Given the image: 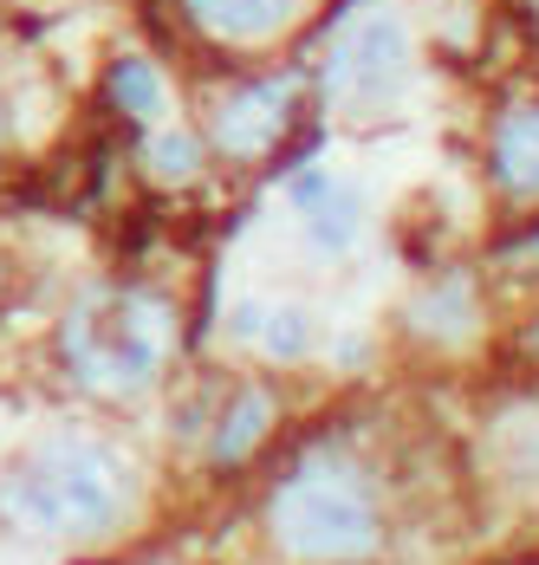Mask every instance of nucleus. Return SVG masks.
<instances>
[{
    "label": "nucleus",
    "mask_w": 539,
    "mask_h": 565,
    "mask_svg": "<svg viewBox=\"0 0 539 565\" xmlns=\"http://www.w3.org/2000/svg\"><path fill=\"white\" fill-rule=\"evenodd\" d=\"M150 170H157V182H195L202 175V143L189 130H162L150 143Z\"/></svg>",
    "instance_id": "9b49d317"
},
{
    "label": "nucleus",
    "mask_w": 539,
    "mask_h": 565,
    "mask_svg": "<svg viewBox=\"0 0 539 565\" xmlns=\"http://www.w3.org/2000/svg\"><path fill=\"white\" fill-rule=\"evenodd\" d=\"M273 423V396L261 391V384H247V391H234V403L221 409L215 436H209V455H215L221 468H241L247 455L261 449V436H267Z\"/></svg>",
    "instance_id": "0eeeda50"
},
{
    "label": "nucleus",
    "mask_w": 539,
    "mask_h": 565,
    "mask_svg": "<svg viewBox=\"0 0 539 565\" xmlns=\"http://www.w3.org/2000/svg\"><path fill=\"white\" fill-rule=\"evenodd\" d=\"M494 175L514 195H539V105L500 117V130H494Z\"/></svg>",
    "instance_id": "6e6552de"
},
{
    "label": "nucleus",
    "mask_w": 539,
    "mask_h": 565,
    "mask_svg": "<svg viewBox=\"0 0 539 565\" xmlns=\"http://www.w3.org/2000/svg\"><path fill=\"white\" fill-rule=\"evenodd\" d=\"M261 339H267L273 358H299V351H306V319L286 306V312H273V319H267V332H261Z\"/></svg>",
    "instance_id": "f8f14e48"
},
{
    "label": "nucleus",
    "mask_w": 539,
    "mask_h": 565,
    "mask_svg": "<svg viewBox=\"0 0 539 565\" xmlns=\"http://www.w3.org/2000/svg\"><path fill=\"white\" fill-rule=\"evenodd\" d=\"M105 92H110V105L130 117V124H150V117L162 111V78H157L150 58H117L110 78H105Z\"/></svg>",
    "instance_id": "1a4fd4ad"
},
{
    "label": "nucleus",
    "mask_w": 539,
    "mask_h": 565,
    "mask_svg": "<svg viewBox=\"0 0 539 565\" xmlns=\"http://www.w3.org/2000/svg\"><path fill=\"white\" fill-rule=\"evenodd\" d=\"M189 13L215 40H267L299 13V0H189Z\"/></svg>",
    "instance_id": "423d86ee"
},
{
    "label": "nucleus",
    "mask_w": 539,
    "mask_h": 565,
    "mask_svg": "<svg viewBox=\"0 0 539 565\" xmlns=\"http://www.w3.org/2000/svg\"><path fill=\"white\" fill-rule=\"evenodd\" d=\"M293 111H299V85L293 78H247V85L221 92L215 111H209L215 150L234 157V163H254L293 130Z\"/></svg>",
    "instance_id": "39448f33"
},
{
    "label": "nucleus",
    "mask_w": 539,
    "mask_h": 565,
    "mask_svg": "<svg viewBox=\"0 0 539 565\" xmlns=\"http://www.w3.org/2000/svg\"><path fill=\"white\" fill-rule=\"evenodd\" d=\"M520 475H533L539 481V436H527V449H520Z\"/></svg>",
    "instance_id": "4468645a"
},
{
    "label": "nucleus",
    "mask_w": 539,
    "mask_h": 565,
    "mask_svg": "<svg viewBox=\"0 0 539 565\" xmlns=\"http://www.w3.org/2000/svg\"><path fill=\"white\" fill-rule=\"evenodd\" d=\"M65 371L98 396L150 391L176 351V312L144 286H92L59 326Z\"/></svg>",
    "instance_id": "f257e3e1"
},
{
    "label": "nucleus",
    "mask_w": 539,
    "mask_h": 565,
    "mask_svg": "<svg viewBox=\"0 0 539 565\" xmlns=\"http://www.w3.org/2000/svg\"><path fill=\"white\" fill-rule=\"evenodd\" d=\"M306 215H313V241H319L325 254H345L351 234H358V222H364L358 195H351V189H331V182H325V195L306 209Z\"/></svg>",
    "instance_id": "9d476101"
},
{
    "label": "nucleus",
    "mask_w": 539,
    "mask_h": 565,
    "mask_svg": "<svg viewBox=\"0 0 539 565\" xmlns=\"http://www.w3.org/2000/svg\"><path fill=\"white\" fill-rule=\"evenodd\" d=\"M273 540L306 565H345L378 546V501L351 461H306L267 501Z\"/></svg>",
    "instance_id": "7ed1b4c3"
},
{
    "label": "nucleus",
    "mask_w": 539,
    "mask_h": 565,
    "mask_svg": "<svg viewBox=\"0 0 539 565\" xmlns=\"http://www.w3.org/2000/svg\"><path fill=\"white\" fill-rule=\"evenodd\" d=\"M130 501V475L124 461L98 443L59 436L33 461H20L0 481V513L27 533H105L117 526V513Z\"/></svg>",
    "instance_id": "f03ea898"
},
{
    "label": "nucleus",
    "mask_w": 539,
    "mask_h": 565,
    "mask_svg": "<svg viewBox=\"0 0 539 565\" xmlns=\"http://www.w3.org/2000/svg\"><path fill=\"white\" fill-rule=\"evenodd\" d=\"M319 195H325V175H299V182H293V202H299V209H313Z\"/></svg>",
    "instance_id": "ddd939ff"
},
{
    "label": "nucleus",
    "mask_w": 539,
    "mask_h": 565,
    "mask_svg": "<svg viewBox=\"0 0 539 565\" xmlns=\"http://www.w3.org/2000/svg\"><path fill=\"white\" fill-rule=\"evenodd\" d=\"M403 72H410L403 20L383 13V7H364L325 46V98L345 105V111H378L383 98H397Z\"/></svg>",
    "instance_id": "20e7f679"
}]
</instances>
